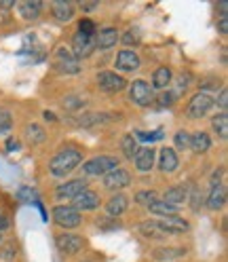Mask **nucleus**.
Here are the masks:
<instances>
[{
    "instance_id": "39448f33",
    "label": "nucleus",
    "mask_w": 228,
    "mask_h": 262,
    "mask_svg": "<svg viewBox=\"0 0 228 262\" xmlns=\"http://www.w3.org/2000/svg\"><path fill=\"white\" fill-rule=\"evenodd\" d=\"M129 97H131L133 104L146 108V106H150V102H152V87L146 83V80L138 78V80H133L131 91H129Z\"/></svg>"
},
{
    "instance_id": "4c0bfd02",
    "label": "nucleus",
    "mask_w": 228,
    "mask_h": 262,
    "mask_svg": "<svg viewBox=\"0 0 228 262\" xmlns=\"http://www.w3.org/2000/svg\"><path fill=\"white\" fill-rule=\"evenodd\" d=\"M9 226H11V220H9V216L5 214L3 209H0V233H3V231H7Z\"/></svg>"
},
{
    "instance_id": "2f4dec72",
    "label": "nucleus",
    "mask_w": 228,
    "mask_h": 262,
    "mask_svg": "<svg viewBox=\"0 0 228 262\" xmlns=\"http://www.w3.org/2000/svg\"><path fill=\"white\" fill-rule=\"evenodd\" d=\"M175 146L180 150H186V148H190V134L188 131H184V129H180L175 134Z\"/></svg>"
},
{
    "instance_id": "6e6552de",
    "label": "nucleus",
    "mask_w": 228,
    "mask_h": 262,
    "mask_svg": "<svg viewBox=\"0 0 228 262\" xmlns=\"http://www.w3.org/2000/svg\"><path fill=\"white\" fill-rule=\"evenodd\" d=\"M156 222H158V226L163 228V231L167 233V237L169 235H177V233H186L190 228V224L180 216H163Z\"/></svg>"
},
{
    "instance_id": "c756f323",
    "label": "nucleus",
    "mask_w": 228,
    "mask_h": 262,
    "mask_svg": "<svg viewBox=\"0 0 228 262\" xmlns=\"http://www.w3.org/2000/svg\"><path fill=\"white\" fill-rule=\"evenodd\" d=\"M26 134H28V140H30L32 144H38V142L44 140V129L38 127V125H28V127H26Z\"/></svg>"
},
{
    "instance_id": "6ab92c4d",
    "label": "nucleus",
    "mask_w": 228,
    "mask_h": 262,
    "mask_svg": "<svg viewBox=\"0 0 228 262\" xmlns=\"http://www.w3.org/2000/svg\"><path fill=\"white\" fill-rule=\"evenodd\" d=\"M53 15L59 21H70L74 17V5L66 3V0H57L53 3Z\"/></svg>"
},
{
    "instance_id": "ea45409f",
    "label": "nucleus",
    "mask_w": 228,
    "mask_h": 262,
    "mask_svg": "<svg viewBox=\"0 0 228 262\" xmlns=\"http://www.w3.org/2000/svg\"><path fill=\"white\" fill-rule=\"evenodd\" d=\"M173 97H175L173 93H163V95H161V104H163V106H171V104H173Z\"/></svg>"
},
{
    "instance_id": "49530a36",
    "label": "nucleus",
    "mask_w": 228,
    "mask_h": 262,
    "mask_svg": "<svg viewBox=\"0 0 228 262\" xmlns=\"http://www.w3.org/2000/svg\"><path fill=\"white\" fill-rule=\"evenodd\" d=\"M15 3H0V7H3V9H11Z\"/></svg>"
},
{
    "instance_id": "72a5a7b5",
    "label": "nucleus",
    "mask_w": 228,
    "mask_h": 262,
    "mask_svg": "<svg viewBox=\"0 0 228 262\" xmlns=\"http://www.w3.org/2000/svg\"><path fill=\"white\" fill-rule=\"evenodd\" d=\"M138 138L144 140V142L161 140V138H163V129H156V131H138Z\"/></svg>"
},
{
    "instance_id": "79ce46f5",
    "label": "nucleus",
    "mask_w": 228,
    "mask_h": 262,
    "mask_svg": "<svg viewBox=\"0 0 228 262\" xmlns=\"http://www.w3.org/2000/svg\"><path fill=\"white\" fill-rule=\"evenodd\" d=\"M17 146H19V144H17V140H13V138H9V140H7V148H9V150H15Z\"/></svg>"
},
{
    "instance_id": "c85d7f7f",
    "label": "nucleus",
    "mask_w": 228,
    "mask_h": 262,
    "mask_svg": "<svg viewBox=\"0 0 228 262\" xmlns=\"http://www.w3.org/2000/svg\"><path fill=\"white\" fill-rule=\"evenodd\" d=\"M17 199L19 201H24V203H38L40 201V196L36 194V190L34 188H30V186H21L19 190H17Z\"/></svg>"
},
{
    "instance_id": "423d86ee",
    "label": "nucleus",
    "mask_w": 228,
    "mask_h": 262,
    "mask_svg": "<svg viewBox=\"0 0 228 262\" xmlns=\"http://www.w3.org/2000/svg\"><path fill=\"white\" fill-rule=\"evenodd\" d=\"M97 85H100V89H104L108 93H117V91L125 89L127 80L123 76H119L117 72H100L97 74Z\"/></svg>"
},
{
    "instance_id": "37998d69",
    "label": "nucleus",
    "mask_w": 228,
    "mask_h": 262,
    "mask_svg": "<svg viewBox=\"0 0 228 262\" xmlns=\"http://www.w3.org/2000/svg\"><path fill=\"white\" fill-rule=\"evenodd\" d=\"M80 7H83L85 11H93L97 7V3H80Z\"/></svg>"
},
{
    "instance_id": "c9c22d12",
    "label": "nucleus",
    "mask_w": 228,
    "mask_h": 262,
    "mask_svg": "<svg viewBox=\"0 0 228 262\" xmlns=\"http://www.w3.org/2000/svg\"><path fill=\"white\" fill-rule=\"evenodd\" d=\"M9 129H11V117H9V112L0 110V134H7Z\"/></svg>"
},
{
    "instance_id": "1a4fd4ad",
    "label": "nucleus",
    "mask_w": 228,
    "mask_h": 262,
    "mask_svg": "<svg viewBox=\"0 0 228 262\" xmlns=\"http://www.w3.org/2000/svg\"><path fill=\"white\" fill-rule=\"evenodd\" d=\"M129 184H131V176L125 169H112L110 173L104 176V186L110 190H121V188H127Z\"/></svg>"
},
{
    "instance_id": "2eb2a0df",
    "label": "nucleus",
    "mask_w": 228,
    "mask_h": 262,
    "mask_svg": "<svg viewBox=\"0 0 228 262\" xmlns=\"http://www.w3.org/2000/svg\"><path fill=\"white\" fill-rule=\"evenodd\" d=\"M57 248H59V252H63V254H76L80 248H83V239H80L78 235H59L57 237Z\"/></svg>"
},
{
    "instance_id": "ddd939ff",
    "label": "nucleus",
    "mask_w": 228,
    "mask_h": 262,
    "mask_svg": "<svg viewBox=\"0 0 228 262\" xmlns=\"http://www.w3.org/2000/svg\"><path fill=\"white\" fill-rule=\"evenodd\" d=\"M87 188V182L83 178L80 180H72V182H66V184H61L57 190H55V194H57V199H74L76 194H80Z\"/></svg>"
},
{
    "instance_id": "f8f14e48",
    "label": "nucleus",
    "mask_w": 228,
    "mask_h": 262,
    "mask_svg": "<svg viewBox=\"0 0 228 262\" xmlns=\"http://www.w3.org/2000/svg\"><path fill=\"white\" fill-rule=\"evenodd\" d=\"M140 55L135 51H129V49H125V51H121L117 55V68L121 72H133L140 68Z\"/></svg>"
},
{
    "instance_id": "4468645a",
    "label": "nucleus",
    "mask_w": 228,
    "mask_h": 262,
    "mask_svg": "<svg viewBox=\"0 0 228 262\" xmlns=\"http://www.w3.org/2000/svg\"><path fill=\"white\" fill-rule=\"evenodd\" d=\"M74 209H95L97 205H100V196H97V192H93V190H89V188H85L80 194H76L74 196Z\"/></svg>"
},
{
    "instance_id": "c03bdc74",
    "label": "nucleus",
    "mask_w": 228,
    "mask_h": 262,
    "mask_svg": "<svg viewBox=\"0 0 228 262\" xmlns=\"http://www.w3.org/2000/svg\"><path fill=\"white\" fill-rule=\"evenodd\" d=\"M13 254H15V252H13V245H11V248H7V250L3 252V256H5V258H11Z\"/></svg>"
},
{
    "instance_id": "a18cd8bd",
    "label": "nucleus",
    "mask_w": 228,
    "mask_h": 262,
    "mask_svg": "<svg viewBox=\"0 0 228 262\" xmlns=\"http://www.w3.org/2000/svg\"><path fill=\"white\" fill-rule=\"evenodd\" d=\"M44 119H47V121H55V114L47 110V112H44Z\"/></svg>"
},
{
    "instance_id": "412c9836",
    "label": "nucleus",
    "mask_w": 228,
    "mask_h": 262,
    "mask_svg": "<svg viewBox=\"0 0 228 262\" xmlns=\"http://www.w3.org/2000/svg\"><path fill=\"white\" fill-rule=\"evenodd\" d=\"M40 11H42V3H38V0H28V3H21L19 5V13H21V17L24 19H28V21H34V19H38V15H40Z\"/></svg>"
},
{
    "instance_id": "7ed1b4c3",
    "label": "nucleus",
    "mask_w": 228,
    "mask_h": 262,
    "mask_svg": "<svg viewBox=\"0 0 228 262\" xmlns=\"http://www.w3.org/2000/svg\"><path fill=\"white\" fill-rule=\"evenodd\" d=\"M53 220L61 228H76V226H80V222H83L80 211L74 207H68V205H57L53 209Z\"/></svg>"
},
{
    "instance_id": "393cba45",
    "label": "nucleus",
    "mask_w": 228,
    "mask_h": 262,
    "mask_svg": "<svg viewBox=\"0 0 228 262\" xmlns=\"http://www.w3.org/2000/svg\"><path fill=\"white\" fill-rule=\"evenodd\" d=\"M169 83H171V70L167 68V66H161V68H156L154 76H152V87L154 89H165Z\"/></svg>"
},
{
    "instance_id": "58836bf2",
    "label": "nucleus",
    "mask_w": 228,
    "mask_h": 262,
    "mask_svg": "<svg viewBox=\"0 0 228 262\" xmlns=\"http://www.w3.org/2000/svg\"><path fill=\"white\" fill-rule=\"evenodd\" d=\"M218 104H220L222 110H226V106H228V91H226V89L220 91V100H218Z\"/></svg>"
},
{
    "instance_id": "b1692460",
    "label": "nucleus",
    "mask_w": 228,
    "mask_h": 262,
    "mask_svg": "<svg viewBox=\"0 0 228 262\" xmlns=\"http://www.w3.org/2000/svg\"><path fill=\"white\" fill-rule=\"evenodd\" d=\"M140 231H142L144 237H148V239H163V237H167V233L158 226L156 220H150V222L140 224Z\"/></svg>"
},
{
    "instance_id": "9b49d317",
    "label": "nucleus",
    "mask_w": 228,
    "mask_h": 262,
    "mask_svg": "<svg viewBox=\"0 0 228 262\" xmlns=\"http://www.w3.org/2000/svg\"><path fill=\"white\" fill-rule=\"evenodd\" d=\"M55 57H57V66H59V70L68 72V74H74V72H78V70H80V68H78V59L74 57V53H72V51H68L66 47H59V49H57V53H55Z\"/></svg>"
},
{
    "instance_id": "4be33fe9",
    "label": "nucleus",
    "mask_w": 228,
    "mask_h": 262,
    "mask_svg": "<svg viewBox=\"0 0 228 262\" xmlns=\"http://www.w3.org/2000/svg\"><path fill=\"white\" fill-rule=\"evenodd\" d=\"M127 205H129V199L125 194H114L112 199L106 203V211L110 216H121L123 211L127 209Z\"/></svg>"
},
{
    "instance_id": "bb28decb",
    "label": "nucleus",
    "mask_w": 228,
    "mask_h": 262,
    "mask_svg": "<svg viewBox=\"0 0 228 262\" xmlns=\"http://www.w3.org/2000/svg\"><path fill=\"white\" fill-rule=\"evenodd\" d=\"M214 131L222 138V140H226L228 138V114L226 112H222V114H218V117L214 119Z\"/></svg>"
},
{
    "instance_id": "5701e85b",
    "label": "nucleus",
    "mask_w": 228,
    "mask_h": 262,
    "mask_svg": "<svg viewBox=\"0 0 228 262\" xmlns=\"http://www.w3.org/2000/svg\"><path fill=\"white\" fill-rule=\"evenodd\" d=\"M186 188L184 186H173V188H169L165 194H163V201L165 203H169V205H180V203H184L186 201Z\"/></svg>"
},
{
    "instance_id": "cd10ccee",
    "label": "nucleus",
    "mask_w": 228,
    "mask_h": 262,
    "mask_svg": "<svg viewBox=\"0 0 228 262\" xmlns=\"http://www.w3.org/2000/svg\"><path fill=\"white\" fill-rule=\"evenodd\" d=\"M121 148H123V152H125V157H127V159H133V157H135V152H138L135 138H133L131 134H127V136L123 138V142H121Z\"/></svg>"
},
{
    "instance_id": "e433bc0d",
    "label": "nucleus",
    "mask_w": 228,
    "mask_h": 262,
    "mask_svg": "<svg viewBox=\"0 0 228 262\" xmlns=\"http://www.w3.org/2000/svg\"><path fill=\"white\" fill-rule=\"evenodd\" d=\"M123 40H125V45H131V42L138 45V42H140V32H138V30H129L127 34L123 36Z\"/></svg>"
},
{
    "instance_id": "dca6fc26",
    "label": "nucleus",
    "mask_w": 228,
    "mask_h": 262,
    "mask_svg": "<svg viewBox=\"0 0 228 262\" xmlns=\"http://www.w3.org/2000/svg\"><path fill=\"white\" fill-rule=\"evenodd\" d=\"M180 165V161H177V155L173 148H163L161 155H158V167L163 173H173Z\"/></svg>"
},
{
    "instance_id": "f257e3e1",
    "label": "nucleus",
    "mask_w": 228,
    "mask_h": 262,
    "mask_svg": "<svg viewBox=\"0 0 228 262\" xmlns=\"http://www.w3.org/2000/svg\"><path fill=\"white\" fill-rule=\"evenodd\" d=\"M80 161H83L80 150H76V148H63V150H59L51 159V165H49V169H51L53 176L63 178V176H68L70 171H74Z\"/></svg>"
},
{
    "instance_id": "20e7f679",
    "label": "nucleus",
    "mask_w": 228,
    "mask_h": 262,
    "mask_svg": "<svg viewBox=\"0 0 228 262\" xmlns=\"http://www.w3.org/2000/svg\"><path fill=\"white\" fill-rule=\"evenodd\" d=\"M211 106H214V100H211L207 93H197L188 102L186 114H188L190 119H201V117H205V114L211 110Z\"/></svg>"
},
{
    "instance_id": "a19ab883",
    "label": "nucleus",
    "mask_w": 228,
    "mask_h": 262,
    "mask_svg": "<svg viewBox=\"0 0 228 262\" xmlns=\"http://www.w3.org/2000/svg\"><path fill=\"white\" fill-rule=\"evenodd\" d=\"M218 30H220V34H228V19H226V17H222V19H220Z\"/></svg>"
},
{
    "instance_id": "f03ea898",
    "label": "nucleus",
    "mask_w": 228,
    "mask_h": 262,
    "mask_svg": "<svg viewBox=\"0 0 228 262\" xmlns=\"http://www.w3.org/2000/svg\"><path fill=\"white\" fill-rule=\"evenodd\" d=\"M112 169H119V159L108 157V155H102V157H95V159L87 161L85 167H83V171L87 176H106Z\"/></svg>"
},
{
    "instance_id": "a878e982",
    "label": "nucleus",
    "mask_w": 228,
    "mask_h": 262,
    "mask_svg": "<svg viewBox=\"0 0 228 262\" xmlns=\"http://www.w3.org/2000/svg\"><path fill=\"white\" fill-rule=\"evenodd\" d=\"M148 209L152 211V214H156V216H175L177 214V207L169 205L165 201H154V203L148 205Z\"/></svg>"
},
{
    "instance_id": "f704fd0d",
    "label": "nucleus",
    "mask_w": 228,
    "mask_h": 262,
    "mask_svg": "<svg viewBox=\"0 0 228 262\" xmlns=\"http://www.w3.org/2000/svg\"><path fill=\"white\" fill-rule=\"evenodd\" d=\"M78 32H80V34H87V36H95V24L91 19H80Z\"/></svg>"
},
{
    "instance_id": "9d476101",
    "label": "nucleus",
    "mask_w": 228,
    "mask_h": 262,
    "mask_svg": "<svg viewBox=\"0 0 228 262\" xmlns=\"http://www.w3.org/2000/svg\"><path fill=\"white\" fill-rule=\"evenodd\" d=\"M135 167L138 171L146 173V171H150L152 165H154V159H156V150L152 148V146H144V148H138L135 152Z\"/></svg>"
},
{
    "instance_id": "de8ad7c7",
    "label": "nucleus",
    "mask_w": 228,
    "mask_h": 262,
    "mask_svg": "<svg viewBox=\"0 0 228 262\" xmlns=\"http://www.w3.org/2000/svg\"><path fill=\"white\" fill-rule=\"evenodd\" d=\"M0 237H3V235H0Z\"/></svg>"
},
{
    "instance_id": "f3484780",
    "label": "nucleus",
    "mask_w": 228,
    "mask_h": 262,
    "mask_svg": "<svg viewBox=\"0 0 228 262\" xmlns=\"http://www.w3.org/2000/svg\"><path fill=\"white\" fill-rule=\"evenodd\" d=\"M117 40H119V30L117 28H104V30H100V34L95 36V47H100L102 51H106V49H112L117 45Z\"/></svg>"
},
{
    "instance_id": "0eeeda50",
    "label": "nucleus",
    "mask_w": 228,
    "mask_h": 262,
    "mask_svg": "<svg viewBox=\"0 0 228 262\" xmlns=\"http://www.w3.org/2000/svg\"><path fill=\"white\" fill-rule=\"evenodd\" d=\"M95 51V36H87V34H78L72 38V53L74 57H89Z\"/></svg>"
},
{
    "instance_id": "7c9ffc66",
    "label": "nucleus",
    "mask_w": 228,
    "mask_h": 262,
    "mask_svg": "<svg viewBox=\"0 0 228 262\" xmlns=\"http://www.w3.org/2000/svg\"><path fill=\"white\" fill-rule=\"evenodd\" d=\"M135 201L142 203V205H150V203L158 201V194L154 190H142V192L135 194Z\"/></svg>"
},
{
    "instance_id": "a211bd4d",
    "label": "nucleus",
    "mask_w": 228,
    "mask_h": 262,
    "mask_svg": "<svg viewBox=\"0 0 228 262\" xmlns=\"http://www.w3.org/2000/svg\"><path fill=\"white\" fill-rule=\"evenodd\" d=\"M226 203V188L222 184H214L209 196H207V207L209 209H222Z\"/></svg>"
},
{
    "instance_id": "aec40b11",
    "label": "nucleus",
    "mask_w": 228,
    "mask_h": 262,
    "mask_svg": "<svg viewBox=\"0 0 228 262\" xmlns=\"http://www.w3.org/2000/svg\"><path fill=\"white\" fill-rule=\"evenodd\" d=\"M209 146H211V140H209V136L205 134V131H197V134L190 136V148L197 152V155L207 152Z\"/></svg>"
},
{
    "instance_id": "473e14b6",
    "label": "nucleus",
    "mask_w": 228,
    "mask_h": 262,
    "mask_svg": "<svg viewBox=\"0 0 228 262\" xmlns=\"http://www.w3.org/2000/svg\"><path fill=\"white\" fill-rule=\"evenodd\" d=\"M156 258H161V260H169V258H180V256H184V250H167V248H163V250H156V254H154Z\"/></svg>"
}]
</instances>
